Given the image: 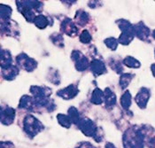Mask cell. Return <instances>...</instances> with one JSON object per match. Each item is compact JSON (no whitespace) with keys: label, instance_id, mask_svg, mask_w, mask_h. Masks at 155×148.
Here are the masks:
<instances>
[{"label":"cell","instance_id":"4dcf8cb0","mask_svg":"<svg viewBox=\"0 0 155 148\" xmlns=\"http://www.w3.org/2000/svg\"><path fill=\"white\" fill-rule=\"evenodd\" d=\"M104 43L107 45V47L110 50H112V51H115L117 49L118 44H119L118 39H116L114 37H108V38L104 40Z\"/></svg>","mask_w":155,"mask_h":148},{"label":"cell","instance_id":"7bdbcfd3","mask_svg":"<svg viewBox=\"0 0 155 148\" xmlns=\"http://www.w3.org/2000/svg\"><path fill=\"white\" fill-rule=\"evenodd\" d=\"M154 55H155V50H154Z\"/></svg>","mask_w":155,"mask_h":148},{"label":"cell","instance_id":"52a82bcc","mask_svg":"<svg viewBox=\"0 0 155 148\" xmlns=\"http://www.w3.org/2000/svg\"><path fill=\"white\" fill-rule=\"evenodd\" d=\"M15 2L18 7V11L22 14L25 20L28 22L34 23V21L36 17L35 11L28 5L27 1H15Z\"/></svg>","mask_w":155,"mask_h":148},{"label":"cell","instance_id":"6da1fadb","mask_svg":"<svg viewBox=\"0 0 155 148\" xmlns=\"http://www.w3.org/2000/svg\"><path fill=\"white\" fill-rule=\"evenodd\" d=\"M145 133L140 127L128 129L122 136L123 148H143Z\"/></svg>","mask_w":155,"mask_h":148},{"label":"cell","instance_id":"3957f363","mask_svg":"<svg viewBox=\"0 0 155 148\" xmlns=\"http://www.w3.org/2000/svg\"><path fill=\"white\" fill-rule=\"evenodd\" d=\"M45 129L44 124L42 123L36 117L31 114H28L24 117L23 130L26 135L33 138Z\"/></svg>","mask_w":155,"mask_h":148},{"label":"cell","instance_id":"d590c367","mask_svg":"<svg viewBox=\"0 0 155 148\" xmlns=\"http://www.w3.org/2000/svg\"><path fill=\"white\" fill-rule=\"evenodd\" d=\"M1 148H14V146L11 142H1Z\"/></svg>","mask_w":155,"mask_h":148},{"label":"cell","instance_id":"9c48e42d","mask_svg":"<svg viewBox=\"0 0 155 148\" xmlns=\"http://www.w3.org/2000/svg\"><path fill=\"white\" fill-rule=\"evenodd\" d=\"M79 89L77 85L72 84L70 85L67 86L64 89H61V90H59L57 91V96L60 97V98H62L65 100H69V99H74L75 98L78 93H79Z\"/></svg>","mask_w":155,"mask_h":148},{"label":"cell","instance_id":"d4e9b609","mask_svg":"<svg viewBox=\"0 0 155 148\" xmlns=\"http://www.w3.org/2000/svg\"><path fill=\"white\" fill-rule=\"evenodd\" d=\"M108 63H109V66L110 67L116 72V74H124L123 73V67L121 65V62L120 61V60L118 59H114V58H111L109 61H108Z\"/></svg>","mask_w":155,"mask_h":148},{"label":"cell","instance_id":"5bb4252c","mask_svg":"<svg viewBox=\"0 0 155 148\" xmlns=\"http://www.w3.org/2000/svg\"><path fill=\"white\" fill-rule=\"evenodd\" d=\"M135 28V33H136V37L138 39L142 40V41H146L148 39V37L150 36V28L144 24L143 22L140 21L138 23L134 25Z\"/></svg>","mask_w":155,"mask_h":148},{"label":"cell","instance_id":"44dd1931","mask_svg":"<svg viewBox=\"0 0 155 148\" xmlns=\"http://www.w3.org/2000/svg\"><path fill=\"white\" fill-rule=\"evenodd\" d=\"M132 96L130 94V92L129 90H126L122 96L120 97V106L121 107L126 110V111H129L130 106L132 104Z\"/></svg>","mask_w":155,"mask_h":148},{"label":"cell","instance_id":"b9f144b4","mask_svg":"<svg viewBox=\"0 0 155 148\" xmlns=\"http://www.w3.org/2000/svg\"><path fill=\"white\" fill-rule=\"evenodd\" d=\"M153 37L155 39V29L153 30Z\"/></svg>","mask_w":155,"mask_h":148},{"label":"cell","instance_id":"1f68e13d","mask_svg":"<svg viewBox=\"0 0 155 148\" xmlns=\"http://www.w3.org/2000/svg\"><path fill=\"white\" fill-rule=\"evenodd\" d=\"M79 39H80V42L82 44H89L91 40H92V37H91V33L89 32V30L87 29H84L82 31L80 37H79Z\"/></svg>","mask_w":155,"mask_h":148},{"label":"cell","instance_id":"4316f807","mask_svg":"<svg viewBox=\"0 0 155 148\" xmlns=\"http://www.w3.org/2000/svg\"><path fill=\"white\" fill-rule=\"evenodd\" d=\"M122 63L130 68H139L141 67V63L138 61L137 59H135L132 56H127L123 59Z\"/></svg>","mask_w":155,"mask_h":148},{"label":"cell","instance_id":"ac0fdd59","mask_svg":"<svg viewBox=\"0 0 155 148\" xmlns=\"http://www.w3.org/2000/svg\"><path fill=\"white\" fill-rule=\"evenodd\" d=\"M105 106L107 108H112L115 106L117 98L114 92L110 89V88H106L105 89Z\"/></svg>","mask_w":155,"mask_h":148},{"label":"cell","instance_id":"d6a6232c","mask_svg":"<svg viewBox=\"0 0 155 148\" xmlns=\"http://www.w3.org/2000/svg\"><path fill=\"white\" fill-rule=\"evenodd\" d=\"M28 5L35 11V12H41L43 11L44 4L41 1H27Z\"/></svg>","mask_w":155,"mask_h":148},{"label":"cell","instance_id":"74e56055","mask_svg":"<svg viewBox=\"0 0 155 148\" xmlns=\"http://www.w3.org/2000/svg\"><path fill=\"white\" fill-rule=\"evenodd\" d=\"M76 148H94V146L88 142H84V143H81Z\"/></svg>","mask_w":155,"mask_h":148},{"label":"cell","instance_id":"e0dca14e","mask_svg":"<svg viewBox=\"0 0 155 148\" xmlns=\"http://www.w3.org/2000/svg\"><path fill=\"white\" fill-rule=\"evenodd\" d=\"M75 24L80 26V27H84L85 25H87L90 21V15L89 13L84 11V10H78L75 12L74 15V19Z\"/></svg>","mask_w":155,"mask_h":148},{"label":"cell","instance_id":"484cf974","mask_svg":"<svg viewBox=\"0 0 155 148\" xmlns=\"http://www.w3.org/2000/svg\"><path fill=\"white\" fill-rule=\"evenodd\" d=\"M34 24L36 25L39 29H45L49 25V18L43 14H39L36 17L34 21Z\"/></svg>","mask_w":155,"mask_h":148},{"label":"cell","instance_id":"83f0119b","mask_svg":"<svg viewBox=\"0 0 155 148\" xmlns=\"http://www.w3.org/2000/svg\"><path fill=\"white\" fill-rule=\"evenodd\" d=\"M68 115L71 119L72 123L75 124V125L79 123V122L81 120V116H80V113H79V112H78L76 107H70L69 109L68 110Z\"/></svg>","mask_w":155,"mask_h":148},{"label":"cell","instance_id":"60d3db41","mask_svg":"<svg viewBox=\"0 0 155 148\" xmlns=\"http://www.w3.org/2000/svg\"><path fill=\"white\" fill-rule=\"evenodd\" d=\"M151 71L153 73V75L155 77V63L152 64V66H151Z\"/></svg>","mask_w":155,"mask_h":148},{"label":"cell","instance_id":"9a60e30c","mask_svg":"<svg viewBox=\"0 0 155 148\" xmlns=\"http://www.w3.org/2000/svg\"><path fill=\"white\" fill-rule=\"evenodd\" d=\"M19 109H22L26 111L32 112L34 111V99L32 96L29 95H23L19 102V106H18Z\"/></svg>","mask_w":155,"mask_h":148},{"label":"cell","instance_id":"30bf717a","mask_svg":"<svg viewBox=\"0 0 155 148\" xmlns=\"http://www.w3.org/2000/svg\"><path fill=\"white\" fill-rule=\"evenodd\" d=\"M151 97V91L149 89L145 88V87H142L139 91L137 92V94L135 97V101L137 103V105L141 108V109H144L147 106L148 100Z\"/></svg>","mask_w":155,"mask_h":148},{"label":"cell","instance_id":"ba28073f","mask_svg":"<svg viewBox=\"0 0 155 148\" xmlns=\"http://www.w3.org/2000/svg\"><path fill=\"white\" fill-rule=\"evenodd\" d=\"M61 31L66 34L67 36L71 37H74L78 34V28L74 21H73L70 18L66 17L60 24Z\"/></svg>","mask_w":155,"mask_h":148},{"label":"cell","instance_id":"277c9868","mask_svg":"<svg viewBox=\"0 0 155 148\" xmlns=\"http://www.w3.org/2000/svg\"><path fill=\"white\" fill-rule=\"evenodd\" d=\"M71 59L74 62V67L79 72H84L90 67L91 61L84 55V53L78 50H74L71 53Z\"/></svg>","mask_w":155,"mask_h":148},{"label":"cell","instance_id":"836d02e7","mask_svg":"<svg viewBox=\"0 0 155 148\" xmlns=\"http://www.w3.org/2000/svg\"><path fill=\"white\" fill-rule=\"evenodd\" d=\"M103 137H104L103 130H102L101 128H98V129H97V133H96L95 136H94L93 138H94V140H95L97 143H99V142L102 141Z\"/></svg>","mask_w":155,"mask_h":148},{"label":"cell","instance_id":"8fae6325","mask_svg":"<svg viewBox=\"0 0 155 148\" xmlns=\"http://www.w3.org/2000/svg\"><path fill=\"white\" fill-rule=\"evenodd\" d=\"M1 31L5 36L17 37L19 35V27L15 21L12 20L1 22Z\"/></svg>","mask_w":155,"mask_h":148},{"label":"cell","instance_id":"ab89813d","mask_svg":"<svg viewBox=\"0 0 155 148\" xmlns=\"http://www.w3.org/2000/svg\"><path fill=\"white\" fill-rule=\"evenodd\" d=\"M105 148H116V146L113 144V143H110V142H107L105 146Z\"/></svg>","mask_w":155,"mask_h":148},{"label":"cell","instance_id":"2e32d148","mask_svg":"<svg viewBox=\"0 0 155 148\" xmlns=\"http://www.w3.org/2000/svg\"><path fill=\"white\" fill-rule=\"evenodd\" d=\"M20 73V68L18 66L12 65L11 67L2 69V76L6 81H12Z\"/></svg>","mask_w":155,"mask_h":148},{"label":"cell","instance_id":"d6986e66","mask_svg":"<svg viewBox=\"0 0 155 148\" xmlns=\"http://www.w3.org/2000/svg\"><path fill=\"white\" fill-rule=\"evenodd\" d=\"M1 68L5 69L11 67L12 64V57L8 50H1Z\"/></svg>","mask_w":155,"mask_h":148},{"label":"cell","instance_id":"7402d4cb","mask_svg":"<svg viewBox=\"0 0 155 148\" xmlns=\"http://www.w3.org/2000/svg\"><path fill=\"white\" fill-rule=\"evenodd\" d=\"M12 8L9 5L0 4V17H1V22L7 21L11 20L12 15Z\"/></svg>","mask_w":155,"mask_h":148},{"label":"cell","instance_id":"7a4b0ae2","mask_svg":"<svg viewBox=\"0 0 155 148\" xmlns=\"http://www.w3.org/2000/svg\"><path fill=\"white\" fill-rule=\"evenodd\" d=\"M116 24L118 25L121 33L118 38L119 44L122 45H129L136 37L134 25L131 24L129 21L124 19H120L116 21Z\"/></svg>","mask_w":155,"mask_h":148},{"label":"cell","instance_id":"f546056e","mask_svg":"<svg viewBox=\"0 0 155 148\" xmlns=\"http://www.w3.org/2000/svg\"><path fill=\"white\" fill-rule=\"evenodd\" d=\"M50 40L51 43L58 46V47H64V38L60 33H53L50 36Z\"/></svg>","mask_w":155,"mask_h":148},{"label":"cell","instance_id":"f1b7e54d","mask_svg":"<svg viewBox=\"0 0 155 148\" xmlns=\"http://www.w3.org/2000/svg\"><path fill=\"white\" fill-rule=\"evenodd\" d=\"M57 120H58V123L60 126H62L66 129H69L71 127V119L69 118L68 115H66L63 113H59L57 115Z\"/></svg>","mask_w":155,"mask_h":148},{"label":"cell","instance_id":"cb8c5ba5","mask_svg":"<svg viewBox=\"0 0 155 148\" xmlns=\"http://www.w3.org/2000/svg\"><path fill=\"white\" fill-rule=\"evenodd\" d=\"M134 76H135V74H130V73H124V74H121L119 81V84L120 88L122 90H125L127 87L129 86V84L131 83Z\"/></svg>","mask_w":155,"mask_h":148},{"label":"cell","instance_id":"8d00e7d4","mask_svg":"<svg viewBox=\"0 0 155 148\" xmlns=\"http://www.w3.org/2000/svg\"><path fill=\"white\" fill-rule=\"evenodd\" d=\"M147 146L149 148H155V136L151 137L148 142H147Z\"/></svg>","mask_w":155,"mask_h":148},{"label":"cell","instance_id":"ffe728a7","mask_svg":"<svg viewBox=\"0 0 155 148\" xmlns=\"http://www.w3.org/2000/svg\"><path fill=\"white\" fill-rule=\"evenodd\" d=\"M104 101H105V92L101 89L97 87L92 91V94L91 97V102L97 106V105H101Z\"/></svg>","mask_w":155,"mask_h":148},{"label":"cell","instance_id":"e575fe53","mask_svg":"<svg viewBox=\"0 0 155 148\" xmlns=\"http://www.w3.org/2000/svg\"><path fill=\"white\" fill-rule=\"evenodd\" d=\"M98 4H101V1H89L88 5H89V7L95 9L98 6Z\"/></svg>","mask_w":155,"mask_h":148},{"label":"cell","instance_id":"4fadbf2b","mask_svg":"<svg viewBox=\"0 0 155 148\" xmlns=\"http://www.w3.org/2000/svg\"><path fill=\"white\" fill-rule=\"evenodd\" d=\"M90 69L95 76H99L101 74L107 73V69L105 62L101 61L100 59H93L91 61Z\"/></svg>","mask_w":155,"mask_h":148},{"label":"cell","instance_id":"f35d334b","mask_svg":"<svg viewBox=\"0 0 155 148\" xmlns=\"http://www.w3.org/2000/svg\"><path fill=\"white\" fill-rule=\"evenodd\" d=\"M61 2H62L64 5H69V6H70L71 5L75 4L77 1H75V0H74V1H68H68H66V0H63V1H61Z\"/></svg>","mask_w":155,"mask_h":148},{"label":"cell","instance_id":"603a6c76","mask_svg":"<svg viewBox=\"0 0 155 148\" xmlns=\"http://www.w3.org/2000/svg\"><path fill=\"white\" fill-rule=\"evenodd\" d=\"M47 78L49 82H51L52 84L59 85L60 84V74L59 73V71L57 69H55V68L51 67L49 69Z\"/></svg>","mask_w":155,"mask_h":148},{"label":"cell","instance_id":"7c38bea8","mask_svg":"<svg viewBox=\"0 0 155 148\" xmlns=\"http://www.w3.org/2000/svg\"><path fill=\"white\" fill-rule=\"evenodd\" d=\"M1 123L3 125H11L15 119V110L8 106L1 107Z\"/></svg>","mask_w":155,"mask_h":148},{"label":"cell","instance_id":"5b68a950","mask_svg":"<svg viewBox=\"0 0 155 148\" xmlns=\"http://www.w3.org/2000/svg\"><path fill=\"white\" fill-rule=\"evenodd\" d=\"M16 63L19 67L22 68L23 70L28 72V73L33 72L37 67V61L36 60L30 58L28 55H27L24 52H21L19 55H17Z\"/></svg>","mask_w":155,"mask_h":148},{"label":"cell","instance_id":"8992f818","mask_svg":"<svg viewBox=\"0 0 155 148\" xmlns=\"http://www.w3.org/2000/svg\"><path fill=\"white\" fill-rule=\"evenodd\" d=\"M77 127L83 132V134L88 137H94L98 129L95 123L88 117L81 118Z\"/></svg>","mask_w":155,"mask_h":148}]
</instances>
